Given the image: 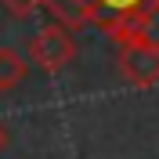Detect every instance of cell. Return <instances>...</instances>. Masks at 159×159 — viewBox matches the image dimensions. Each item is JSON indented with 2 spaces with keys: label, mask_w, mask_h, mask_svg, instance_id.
I'll list each match as a JSON object with an SVG mask.
<instances>
[{
  "label": "cell",
  "mask_w": 159,
  "mask_h": 159,
  "mask_svg": "<svg viewBox=\"0 0 159 159\" xmlns=\"http://www.w3.org/2000/svg\"><path fill=\"white\" fill-rule=\"evenodd\" d=\"M119 72L134 87H156L159 83V47H152V43L119 47Z\"/></svg>",
  "instance_id": "3"
},
{
  "label": "cell",
  "mask_w": 159,
  "mask_h": 159,
  "mask_svg": "<svg viewBox=\"0 0 159 159\" xmlns=\"http://www.w3.org/2000/svg\"><path fill=\"white\" fill-rule=\"evenodd\" d=\"M7 148V127H4V123H0V152Z\"/></svg>",
  "instance_id": "8"
},
{
  "label": "cell",
  "mask_w": 159,
  "mask_h": 159,
  "mask_svg": "<svg viewBox=\"0 0 159 159\" xmlns=\"http://www.w3.org/2000/svg\"><path fill=\"white\" fill-rule=\"evenodd\" d=\"M138 29H141V43L159 47V4H152L138 15Z\"/></svg>",
  "instance_id": "5"
},
{
  "label": "cell",
  "mask_w": 159,
  "mask_h": 159,
  "mask_svg": "<svg viewBox=\"0 0 159 159\" xmlns=\"http://www.w3.org/2000/svg\"><path fill=\"white\" fill-rule=\"evenodd\" d=\"M43 7L54 15V22L69 25V29L94 25V29L109 33L112 25H116V15H112L101 0H43Z\"/></svg>",
  "instance_id": "2"
},
{
  "label": "cell",
  "mask_w": 159,
  "mask_h": 159,
  "mask_svg": "<svg viewBox=\"0 0 159 159\" xmlns=\"http://www.w3.org/2000/svg\"><path fill=\"white\" fill-rule=\"evenodd\" d=\"M105 7L116 15V22L123 18V15H138V11H145V7H152V4H159V0H101Z\"/></svg>",
  "instance_id": "6"
},
{
  "label": "cell",
  "mask_w": 159,
  "mask_h": 159,
  "mask_svg": "<svg viewBox=\"0 0 159 159\" xmlns=\"http://www.w3.org/2000/svg\"><path fill=\"white\" fill-rule=\"evenodd\" d=\"M0 4H4L15 18H33V15L43 7V0H0Z\"/></svg>",
  "instance_id": "7"
},
{
  "label": "cell",
  "mask_w": 159,
  "mask_h": 159,
  "mask_svg": "<svg viewBox=\"0 0 159 159\" xmlns=\"http://www.w3.org/2000/svg\"><path fill=\"white\" fill-rule=\"evenodd\" d=\"M25 76H29V61L18 51L0 47V90H15Z\"/></svg>",
  "instance_id": "4"
},
{
  "label": "cell",
  "mask_w": 159,
  "mask_h": 159,
  "mask_svg": "<svg viewBox=\"0 0 159 159\" xmlns=\"http://www.w3.org/2000/svg\"><path fill=\"white\" fill-rule=\"evenodd\" d=\"M72 58H76V40H72V29L61 25V22L43 25V29L29 40V61L40 72H47V76L61 72Z\"/></svg>",
  "instance_id": "1"
}]
</instances>
